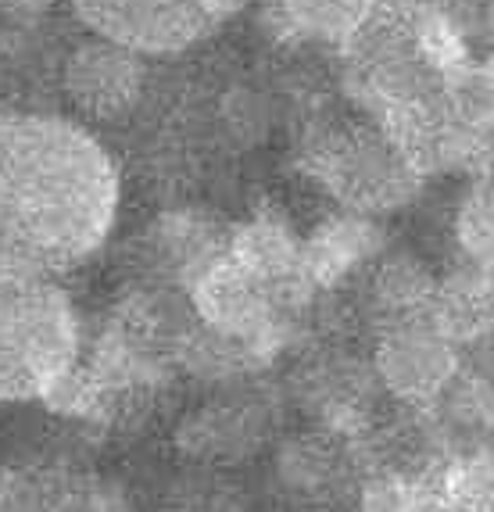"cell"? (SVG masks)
Segmentation results:
<instances>
[{"mask_svg":"<svg viewBox=\"0 0 494 512\" xmlns=\"http://www.w3.org/2000/svg\"><path fill=\"white\" fill-rule=\"evenodd\" d=\"M119 172L86 129L51 115L0 126V265L61 273L115 226Z\"/></svg>","mask_w":494,"mask_h":512,"instance_id":"6da1fadb","label":"cell"},{"mask_svg":"<svg viewBox=\"0 0 494 512\" xmlns=\"http://www.w3.org/2000/svg\"><path fill=\"white\" fill-rule=\"evenodd\" d=\"M79 359V316L54 276L0 265V402L47 398Z\"/></svg>","mask_w":494,"mask_h":512,"instance_id":"7a4b0ae2","label":"cell"},{"mask_svg":"<svg viewBox=\"0 0 494 512\" xmlns=\"http://www.w3.org/2000/svg\"><path fill=\"white\" fill-rule=\"evenodd\" d=\"M316 180L355 215H384L409 205L423 169L380 122L333 129L312 151Z\"/></svg>","mask_w":494,"mask_h":512,"instance_id":"3957f363","label":"cell"},{"mask_svg":"<svg viewBox=\"0 0 494 512\" xmlns=\"http://www.w3.org/2000/svg\"><path fill=\"white\" fill-rule=\"evenodd\" d=\"M366 473L369 455L362 441L316 423L273 444V491L294 512L351 509Z\"/></svg>","mask_w":494,"mask_h":512,"instance_id":"277c9868","label":"cell"},{"mask_svg":"<svg viewBox=\"0 0 494 512\" xmlns=\"http://www.w3.org/2000/svg\"><path fill=\"white\" fill-rule=\"evenodd\" d=\"M280 412L273 398L255 387L226 384L205 405L190 409L176 423V448L187 462L237 470L276 444Z\"/></svg>","mask_w":494,"mask_h":512,"instance_id":"5b68a950","label":"cell"},{"mask_svg":"<svg viewBox=\"0 0 494 512\" xmlns=\"http://www.w3.org/2000/svg\"><path fill=\"white\" fill-rule=\"evenodd\" d=\"M369 362L387 398L405 409H430L462 373V344L437 323L434 312H419L380 326Z\"/></svg>","mask_w":494,"mask_h":512,"instance_id":"8992f818","label":"cell"},{"mask_svg":"<svg viewBox=\"0 0 494 512\" xmlns=\"http://www.w3.org/2000/svg\"><path fill=\"white\" fill-rule=\"evenodd\" d=\"M97 36L137 54H172L208 33L237 0H69Z\"/></svg>","mask_w":494,"mask_h":512,"instance_id":"52a82bcc","label":"cell"},{"mask_svg":"<svg viewBox=\"0 0 494 512\" xmlns=\"http://www.w3.org/2000/svg\"><path fill=\"white\" fill-rule=\"evenodd\" d=\"M144 54L129 51L122 43H111L104 36L90 40L69 58L65 86L79 108L94 111L97 119H111L126 111L140 97L144 86Z\"/></svg>","mask_w":494,"mask_h":512,"instance_id":"ba28073f","label":"cell"},{"mask_svg":"<svg viewBox=\"0 0 494 512\" xmlns=\"http://www.w3.org/2000/svg\"><path fill=\"white\" fill-rule=\"evenodd\" d=\"M380 258V230L373 226L369 215H344V219L323 222L312 237L305 240L301 265H305V280L316 291H330L358 269H369V262Z\"/></svg>","mask_w":494,"mask_h":512,"instance_id":"9c48e42d","label":"cell"},{"mask_svg":"<svg viewBox=\"0 0 494 512\" xmlns=\"http://www.w3.org/2000/svg\"><path fill=\"white\" fill-rule=\"evenodd\" d=\"M434 512H494V448L455 452L437 462Z\"/></svg>","mask_w":494,"mask_h":512,"instance_id":"30bf717a","label":"cell"},{"mask_svg":"<svg viewBox=\"0 0 494 512\" xmlns=\"http://www.w3.org/2000/svg\"><path fill=\"white\" fill-rule=\"evenodd\" d=\"M162 512H251V491L237 480V470L190 462L165 484Z\"/></svg>","mask_w":494,"mask_h":512,"instance_id":"8fae6325","label":"cell"},{"mask_svg":"<svg viewBox=\"0 0 494 512\" xmlns=\"http://www.w3.org/2000/svg\"><path fill=\"white\" fill-rule=\"evenodd\" d=\"M380 0H280V11L290 29L326 43H348L366 26Z\"/></svg>","mask_w":494,"mask_h":512,"instance_id":"7c38bea8","label":"cell"},{"mask_svg":"<svg viewBox=\"0 0 494 512\" xmlns=\"http://www.w3.org/2000/svg\"><path fill=\"white\" fill-rule=\"evenodd\" d=\"M455 237L469 265H494V176L462 201Z\"/></svg>","mask_w":494,"mask_h":512,"instance_id":"4fadbf2b","label":"cell"},{"mask_svg":"<svg viewBox=\"0 0 494 512\" xmlns=\"http://www.w3.org/2000/svg\"><path fill=\"white\" fill-rule=\"evenodd\" d=\"M437 15L462 36V43L494 40V0H430Z\"/></svg>","mask_w":494,"mask_h":512,"instance_id":"5bb4252c","label":"cell"},{"mask_svg":"<svg viewBox=\"0 0 494 512\" xmlns=\"http://www.w3.org/2000/svg\"><path fill=\"white\" fill-rule=\"evenodd\" d=\"M0 126H4V115H0Z\"/></svg>","mask_w":494,"mask_h":512,"instance_id":"9a60e30c","label":"cell"}]
</instances>
